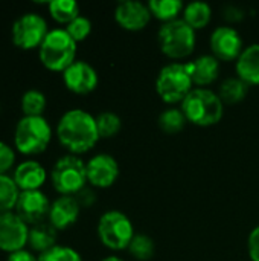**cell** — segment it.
I'll return each instance as SVG.
<instances>
[{"label": "cell", "mask_w": 259, "mask_h": 261, "mask_svg": "<svg viewBox=\"0 0 259 261\" xmlns=\"http://www.w3.org/2000/svg\"><path fill=\"white\" fill-rule=\"evenodd\" d=\"M56 138L69 154H84L101 139L96 127V118L82 109L67 110L56 124Z\"/></svg>", "instance_id": "cell-1"}, {"label": "cell", "mask_w": 259, "mask_h": 261, "mask_svg": "<svg viewBox=\"0 0 259 261\" xmlns=\"http://www.w3.org/2000/svg\"><path fill=\"white\" fill-rule=\"evenodd\" d=\"M186 121L197 127L217 125L224 115V104L209 87H194L180 104Z\"/></svg>", "instance_id": "cell-2"}, {"label": "cell", "mask_w": 259, "mask_h": 261, "mask_svg": "<svg viewBox=\"0 0 259 261\" xmlns=\"http://www.w3.org/2000/svg\"><path fill=\"white\" fill-rule=\"evenodd\" d=\"M76 46L78 43L67 34L66 29H50L38 47V58L47 70L63 73L76 61Z\"/></svg>", "instance_id": "cell-3"}, {"label": "cell", "mask_w": 259, "mask_h": 261, "mask_svg": "<svg viewBox=\"0 0 259 261\" xmlns=\"http://www.w3.org/2000/svg\"><path fill=\"white\" fill-rule=\"evenodd\" d=\"M52 141V127L44 116H23L14 128V147L24 156L46 151Z\"/></svg>", "instance_id": "cell-4"}, {"label": "cell", "mask_w": 259, "mask_h": 261, "mask_svg": "<svg viewBox=\"0 0 259 261\" xmlns=\"http://www.w3.org/2000/svg\"><path fill=\"white\" fill-rule=\"evenodd\" d=\"M157 41L162 54L177 61L188 58L194 52L197 37L195 31L183 18H177L160 26L157 32Z\"/></svg>", "instance_id": "cell-5"}, {"label": "cell", "mask_w": 259, "mask_h": 261, "mask_svg": "<svg viewBox=\"0 0 259 261\" xmlns=\"http://www.w3.org/2000/svg\"><path fill=\"white\" fill-rule=\"evenodd\" d=\"M194 89L186 63L172 61L163 66L156 78V92L165 104H182Z\"/></svg>", "instance_id": "cell-6"}, {"label": "cell", "mask_w": 259, "mask_h": 261, "mask_svg": "<svg viewBox=\"0 0 259 261\" xmlns=\"http://www.w3.org/2000/svg\"><path fill=\"white\" fill-rule=\"evenodd\" d=\"M50 182L60 196H76L89 184L85 162L75 154L60 158L50 170Z\"/></svg>", "instance_id": "cell-7"}, {"label": "cell", "mask_w": 259, "mask_h": 261, "mask_svg": "<svg viewBox=\"0 0 259 261\" xmlns=\"http://www.w3.org/2000/svg\"><path fill=\"white\" fill-rule=\"evenodd\" d=\"M98 239L110 251L119 252L128 249L134 239V226L127 214L118 210L105 211L98 222Z\"/></svg>", "instance_id": "cell-8"}, {"label": "cell", "mask_w": 259, "mask_h": 261, "mask_svg": "<svg viewBox=\"0 0 259 261\" xmlns=\"http://www.w3.org/2000/svg\"><path fill=\"white\" fill-rule=\"evenodd\" d=\"M47 34V21L43 15L37 12H26L20 15L14 21L11 31L12 43L23 50L38 49Z\"/></svg>", "instance_id": "cell-9"}, {"label": "cell", "mask_w": 259, "mask_h": 261, "mask_svg": "<svg viewBox=\"0 0 259 261\" xmlns=\"http://www.w3.org/2000/svg\"><path fill=\"white\" fill-rule=\"evenodd\" d=\"M29 237V225L23 222L14 211L0 214V251L14 254L26 249Z\"/></svg>", "instance_id": "cell-10"}, {"label": "cell", "mask_w": 259, "mask_h": 261, "mask_svg": "<svg viewBox=\"0 0 259 261\" xmlns=\"http://www.w3.org/2000/svg\"><path fill=\"white\" fill-rule=\"evenodd\" d=\"M212 55L218 61H237L244 50V41L234 26H218L209 37Z\"/></svg>", "instance_id": "cell-11"}, {"label": "cell", "mask_w": 259, "mask_h": 261, "mask_svg": "<svg viewBox=\"0 0 259 261\" xmlns=\"http://www.w3.org/2000/svg\"><path fill=\"white\" fill-rule=\"evenodd\" d=\"M50 205H52V202L41 190L20 191L14 213L23 222H26L29 226H32V225L44 222V219L49 216Z\"/></svg>", "instance_id": "cell-12"}, {"label": "cell", "mask_w": 259, "mask_h": 261, "mask_svg": "<svg viewBox=\"0 0 259 261\" xmlns=\"http://www.w3.org/2000/svg\"><path fill=\"white\" fill-rule=\"evenodd\" d=\"M87 167V182L93 188L107 190L113 187L119 177L118 161L107 153H99L85 162Z\"/></svg>", "instance_id": "cell-13"}, {"label": "cell", "mask_w": 259, "mask_h": 261, "mask_svg": "<svg viewBox=\"0 0 259 261\" xmlns=\"http://www.w3.org/2000/svg\"><path fill=\"white\" fill-rule=\"evenodd\" d=\"M63 83L75 95H89L98 87L99 76L92 64L76 60L63 72Z\"/></svg>", "instance_id": "cell-14"}, {"label": "cell", "mask_w": 259, "mask_h": 261, "mask_svg": "<svg viewBox=\"0 0 259 261\" xmlns=\"http://www.w3.org/2000/svg\"><path fill=\"white\" fill-rule=\"evenodd\" d=\"M151 12L147 3L136 0H125L118 3L114 8V20L116 23L130 32H137L145 29L151 21Z\"/></svg>", "instance_id": "cell-15"}, {"label": "cell", "mask_w": 259, "mask_h": 261, "mask_svg": "<svg viewBox=\"0 0 259 261\" xmlns=\"http://www.w3.org/2000/svg\"><path fill=\"white\" fill-rule=\"evenodd\" d=\"M79 214L81 206L75 196H60L52 202L47 220L56 231H64L78 222Z\"/></svg>", "instance_id": "cell-16"}, {"label": "cell", "mask_w": 259, "mask_h": 261, "mask_svg": "<svg viewBox=\"0 0 259 261\" xmlns=\"http://www.w3.org/2000/svg\"><path fill=\"white\" fill-rule=\"evenodd\" d=\"M12 179L20 191H35L44 185L47 171L38 161L26 159L14 168Z\"/></svg>", "instance_id": "cell-17"}, {"label": "cell", "mask_w": 259, "mask_h": 261, "mask_svg": "<svg viewBox=\"0 0 259 261\" xmlns=\"http://www.w3.org/2000/svg\"><path fill=\"white\" fill-rule=\"evenodd\" d=\"M186 67L195 87H208L220 76V61L212 54H205L188 61Z\"/></svg>", "instance_id": "cell-18"}, {"label": "cell", "mask_w": 259, "mask_h": 261, "mask_svg": "<svg viewBox=\"0 0 259 261\" xmlns=\"http://www.w3.org/2000/svg\"><path fill=\"white\" fill-rule=\"evenodd\" d=\"M237 76L249 86H259V43L244 47L235 61Z\"/></svg>", "instance_id": "cell-19"}, {"label": "cell", "mask_w": 259, "mask_h": 261, "mask_svg": "<svg viewBox=\"0 0 259 261\" xmlns=\"http://www.w3.org/2000/svg\"><path fill=\"white\" fill-rule=\"evenodd\" d=\"M58 240V231L47 222H41L37 225L29 226V237H27V246L32 252H38L40 255L50 251L56 246Z\"/></svg>", "instance_id": "cell-20"}, {"label": "cell", "mask_w": 259, "mask_h": 261, "mask_svg": "<svg viewBox=\"0 0 259 261\" xmlns=\"http://www.w3.org/2000/svg\"><path fill=\"white\" fill-rule=\"evenodd\" d=\"M249 84H246L241 78L238 76H231L221 81L220 87H218V96L221 98L223 104H240L246 99L247 93H249Z\"/></svg>", "instance_id": "cell-21"}, {"label": "cell", "mask_w": 259, "mask_h": 261, "mask_svg": "<svg viewBox=\"0 0 259 261\" xmlns=\"http://www.w3.org/2000/svg\"><path fill=\"white\" fill-rule=\"evenodd\" d=\"M212 18V8L205 2H192L185 5L183 9V20L194 29L200 31L205 29Z\"/></svg>", "instance_id": "cell-22"}, {"label": "cell", "mask_w": 259, "mask_h": 261, "mask_svg": "<svg viewBox=\"0 0 259 261\" xmlns=\"http://www.w3.org/2000/svg\"><path fill=\"white\" fill-rule=\"evenodd\" d=\"M147 5L151 15L163 23L177 20L185 9V5L180 0H150Z\"/></svg>", "instance_id": "cell-23"}, {"label": "cell", "mask_w": 259, "mask_h": 261, "mask_svg": "<svg viewBox=\"0 0 259 261\" xmlns=\"http://www.w3.org/2000/svg\"><path fill=\"white\" fill-rule=\"evenodd\" d=\"M47 11L56 23L66 26L81 15L79 5L75 0H52L47 3Z\"/></svg>", "instance_id": "cell-24"}, {"label": "cell", "mask_w": 259, "mask_h": 261, "mask_svg": "<svg viewBox=\"0 0 259 261\" xmlns=\"http://www.w3.org/2000/svg\"><path fill=\"white\" fill-rule=\"evenodd\" d=\"M159 127L166 135H177L180 133L186 125V116L182 112V109L177 107H168L159 115Z\"/></svg>", "instance_id": "cell-25"}, {"label": "cell", "mask_w": 259, "mask_h": 261, "mask_svg": "<svg viewBox=\"0 0 259 261\" xmlns=\"http://www.w3.org/2000/svg\"><path fill=\"white\" fill-rule=\"evenodd\" d=\"M46 106H47L46 95L37 89L26 90L21 96V101H20L23 116H43Z\"/></svg>", "instance_id": "cell-26"}, {"label": "cell", "mask_w": 259, "mask_h": 261, "mask_svg": "<svg viewBox=\"0 0 259 261\" xmlns=\"http://www.w3.org/2000/svg\"><path fill=\"white\" fill-rule=\"evenodd\" d=\"M18 196L20 190L15 185L12 176L0 174V214L14 211Z\"/></svg>", "instance_id": "cell-27"}, {"label": "cell", "mask_w": 259, "mask_h": 261, "mask_svg": "<svg viewBox=\"0 0 259 261\" xmlns=\"http://www.w3.org/2000/svg\"><path fill=\"white\" fill-rule=\"evenodd\" d=\"M96 118V127L101 139H110L122 130V119L114 112H102Z\"/></svg>", "instance_id": "cell-28"}, {"label": "cell", "mask_w": 259, "mask_h": 261, "mask_svg": "<svg viewBox=\"0 0 259 261\" xmlns=\"http://www.w3.org/2000/svg\"><path fill=\"white\" fill-rule=\"evenodd\" d=\"M127 251L137 261H148L154 257L156 245H154V240L148 237L147 234H136Z\"/></svg>", "instance_id": "cell-29"}, {"label": "cell", "mask_w": 259, "mask_h": 261, "mask_svg": "<svg viewBox=\"0 0 259 261\" xmlns=\"http://www.w3.org/2000/svg\"><path fill=\"white\" fill-rule=\"evenodd\" d=\"M38 261H82V257L70 246L56 245L50 251L38 255Z\"/></svg>", "instance_id": "cell-30"}, {"label": "cell", "mask_w": 259, "mask_h": 261, "mask_svg": "<svg viewBox=\"0 0 259 261\" xmlns=\"http://www.w3.org/2000/svg\"><path fill=\"white\" fill-rule=\"evenodd\" d=\"M64 29L67 31V34H69L76 43H79V41H84V40L90 35V32H92V21H90L87 17L79 15V17H76L73 21H70Z\"/></svg>", "instance_id": "cell-31"}, {"label": "cell", "mask_w": 259, "mask_h": 261, "mask_svg": "<svg viewBox=\"0 0 259 261\" xmlns=\"http://www.w3.org/2000/svg\"><path fill=\"white\" fill-rule=\"evenodd\" d=\"M15 164V151L14 148L0 141V174H8V171L14 167Z\"/></svg>", "instance_id": "cell-32"}, {"label": "cell", "mask_w": 259, "mask_h": 261, "mask_svg": "<svg viewBox=\"0 0 259 261\" xmlns=\"http://www.w3.org/2000/svg\"><path fill=\"white\" fill-rule=\"evenodd\" d=\"M247 252L252 261H259V225L253 228L247 237Z\"/></svg>", "instance_id": "cell-33"}, {"label": "cell", "mask_w": 259, "mask_h": 261, "mask_svg": "<svg viewBox=\"0 0 259 261\" xmlns=\"http://www.w3.org/2000/svg\"><path fill=\"white\" fill-rule=\"evenodd\" d=\"M75 199L78 200V203H79L81 208H90L92 205L96 203V194H95V191L92 188H87V187L84 190H81L75 196Z\"/></svg>", "instance_id": "cell-34"}, {"label": "cell", "mask_w": 259, "mask_h": 261, "mask_svg": "<svg viewBox=\"0 0 259 261\" xmlns=\"http://www.w3.org/2000/svg\"><path fill=\"white\" fill-rule=\"evenodd\" d=\"M223 15H224V18L229 21V23H235V21H240V20H243V17H244V11L243 9H240L238 6H226L224 8V12H223Z\"/></svg>", "instance_id": "cell-35"}, {"label": "cell", "mask_w": 259, "mask_h": 261, "mask_svg": "<svg viewBox=\"0 0 259 261\" xmlns=\"http://www.w3.org/2000/svg\"><path fill=\"white\" fill-rule=\"evenodd\" d=\"M6 261H38V257H35V254L32 251L21 249L14 254H9Z\"/></svg>", "instance_id": "cell-36"}, {"label": "cell", "mask_w": 259, "mask_h": 261, "mask_svg": "<svg viewBox=\"0 0 259 261\" xmlns=\"http://www.w3.org/2000/svg\"><path fill=\"white\" fill-rule=\"evenodd\" d=\"M101 261H124L121 257H118V255H108V257H105V258H102Z\"/></svg>", "instance_id": "cell-37"}]
</instances>
